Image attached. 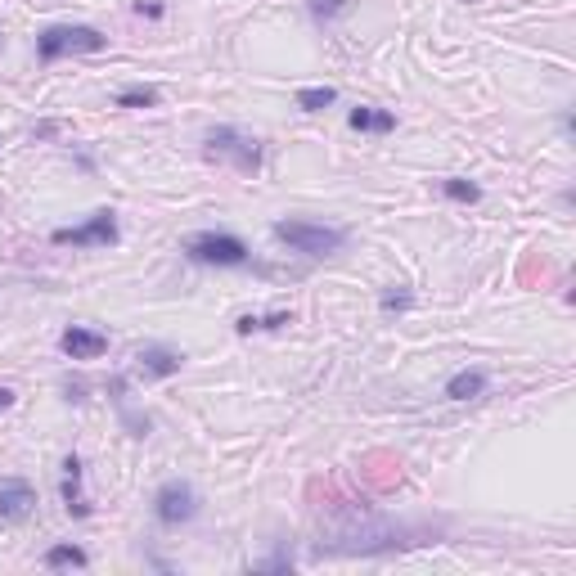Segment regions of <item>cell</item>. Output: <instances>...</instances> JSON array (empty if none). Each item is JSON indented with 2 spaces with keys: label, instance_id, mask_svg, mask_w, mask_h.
Wrapping results in <instances>:
<instances>
[{
  "label": "cell",
  "instance_id": "6da1fadb",
  "mask_svg": "<svg viewBox=\"0 0 576 576\" xmlns=\"http://www.w3.org/2000/svg\"><path fill=\"white\" fill-rule=\"evenodd\" d=\"M419 536H428V531L401 527V522H392V518H351V522H342V527L324 531V540L315 549H320V554H387V549L423 545Z\"/></svg>",
  "mask_w": 576,
  "mask_h": 576
},
{
  "label": "cell",
  "instance_id": "7a4b0ae2",
  "mask_svg": "<svg viewBox=\"0 0 576 576\" xmlns=\"http://www.w3.org/2000/svg\"><path fill=\"white\" fill-rule=\"evenodd\" d=\"M108 45V36L90 23H54L45 32H36V59L59 63L68 54H99Z\"/></svg>",
  "mask_w": 576,
  "mask_h": 576
},
{
  "label": "cell",
  "instance_id": "3957f363",
  "mask_svg": "<svg viewBox=\"0 0 576 576\" xmlns=\"http://www.w3.org/2000/svg\"><path fill=\"white\" fill-rule=\"evenodd\" d=\"M270 234H275L279 243H288L293 252H302V257H329V252H338L342 243H347V230H338V225H320V221H275L270 225Z\"/></svg>",
  "mask_w": 576,
  "mask_h": 576
},
{
  "label": "cell",
  "instance_id": "277c9868",
  "mask_svg": "<svg viewBox=\"0 0 576 576\" xmlns=\"http://www.w3.org/2000/svg\"><path fill=\"white\" fill-rule=\"evenodd\" d=\"M180 252H185L189 261H198V266H248L252 261L248 243L230 230H198L180 243Z\"/></svg>",
  "mask_w": 576,
  "mask_h": 576
},
{
  "label": "cell",
  "instance_id": "5b68a950",
  "mask_svg": "<svg viewBox=\"0 0 576 576\" xmlns=\"http://www.w3.org/2000/svg\"><path fill=\"white\" fill-rule=\"evenodd\" d=\"M207 153L221 162H230V167L239 171H261V140L248 131H239V126H212L207 131Z\"/></svg>",
  "mask_w": 576,
  "mask_h": 576
},
{
  "label": "cell",
  "instance_id": "8992f818",
  "mask_svg": "<svg viewBox=\"0 0 576 576\" xmlns=\"http://www.w3.org/2000/svg\"><path fill=\"white\" fill-rule=\"evenodd\" d=\"M50 243H59V248H113L117 243V212L113 207H99V212H90L81 225L54 230Z\"/></svg>",
  "mask_w": 576,
  "mask_h": 576
},
{
  "label": "cell",
  "instance_id": "52a82bcc",
  "mask_svg": "<svg viewBox=\"0 0 576 576\" xmlns=\"http://www.w3.org/2000/svg\"><path fill=\"white\" fill-rule=\"evenodd\" d=\"M153 518H158V527H185V522H194L198 518V491L189 482H180V477L162 482L158 495H153Z\"/></svg>",
  "mask_w": 576,
  "mask_h": 576
},
{
  "label": "cell",
  "instance_id": "ba28073f",
  "mask_svg": "<svg viewBox=\"0 0 576 576\" xmlns=\"http://www.w3.org/2000/svg\"><path fill=\"white\" fill-rule=\"evenodd\" d=\"M59 351L68 360H99L108 351V333L86 329V324H68V329L59 333Z\"/></svg>",
  "mask_w": 576,
  "mask_h": 576
},
{
  "label": "cell",
  "instance_id": "9c48e42d",
  "mask_svg": "<svg viewBox=\"0 0 576 576\" xmlns=\"http://www.w3.org/2000/svg\"><path fill=\"white\" fill-rule=\"evenodd\" d=\"M36 509V491L23 477H5L0 482V522H23Z\"/></svg>",
  "mask_w": 576,
  "mask_h": 576
},
{
  "label": "cell",
  "instance_id": "30bf717a",
  "mask_svg": "<svg viewBox=\"0 0 576 576\" xmlns=\"http://www.w3.org/2000/svg\"><path fill=\"white\" fill-rule=\"evenodd\" d=\"M135 369H140L144 378H171L185 369V351H171V347H140V356H135Z\"/></svg>",
  "mask_w": 576,
  "mask_h": 576
},
{
  "label": "cell",
  "instance_id": "8fae6325",
  "mask_svg": "<svg viewBox=\"0 0 576 576\" xmlns=\"http://www.w3.org/2000/svg\"><path fill=\"white\" fill-rule=\"evenodd\" d=\"M81 473H86V468H81V459L77 455H68L63 459V509L72 513V518H86L90 513V500H86V491H81Z\"/></svg>",
  "mask_w": 576,
  "mask_h": 576
},
{
  "label": "cell",
  "instance_id": "7c38bea8",
  "mask_svg": "<svg viewBox=\"0 0 576 576\" xmlns=\"http://www.w3.org/2000/svg\"><path fill=\"white\" fill-rule=\"evenodd\" d=\"M482 392H486L482 369H459V374H450V383H446V401H477Z\"/></svg>",
  "mask_w": 576,
  "mask_h": 576
},
{
  "label": "cell",
  "instance_id": "4fadbf2b",
  "mask_svg": "<svg viewBox=\"0 0 576 576\" xmlns=\"http://www.w3.org/2000/svg\"><path fill=\"white\" fill-rule=\"evenodd\" d=\"M347 122L356 126V131H369V135H387V131H396V117L387 113V108H369V104L351 108Z\"/></svg>",
  "mask_w": 576,
  "mask_h": 576
},
{
  "label": "cell",
  "instance_id": "5bb4252c",
  "mask_svg": "<svg viewBox=\"0 0 576 576\" xmlns=\"http://www.w3.org/2000/svg\"><path fill=\"white\" fill-rule=\"evenodd\" d=\"M284 324H293V311H275V315H239V324H234V329H239V333H261V329H284Z\"/></svg>",
  "mask_w": 576,
  "mask_h": 576
},
{
  "label": "cell",
  "instance_id": "9a60e30c",
  "mask_svg": "<svg viewBox=\"0 0 576 576\" xmlns=\"http://www.w3.org/2000/svg\"><path fill=\"white\" fill-rule=\"evenodd\" d=\"M333 99H338V90H333V86H306V90H297V108H302V113H320V108H329Z\"/></svg>",
  "mask_w": 576,
  "mask_h": 576
},
{
  "label": "cell",
  "instance_id": "2e32d148",
  "mask_svg": "<svg viewBox=\"0 0 576 576\" xmlns=\"http://www.w3.org/2000/svg\"><path fill=\"white\" fill-rule=\"evenodd\" d=\"M90 558H86V549L81 545H54V549H45V567H86Z\"/></svg>",
  "mask_w": 576,
  "mask_h": 576
},
{
  "label": "cell",
  "instance_id": "e0dca14e",
  "mask_svg": "<svg viewBox=\"0 0 576 576\" xmlns=\"http://www.w3.org/2000/svg\"><path fill=\"white\" fill-rule=\"evenodd\" d=\"M158 104V90L153 86H126L117 90V108H153Z\"/></svg>",
  "mask_w": 576,
  "mask_h": 576
},
{
  "label": "cell",
  "instance_id": "ac0fdd59",
  "mask_svg": "<svg viewBox=\"0 0 576 576\" xmlns=\"http://www.w3.org/2000/svg\"><path fill=\"white\" fill-rule=\"evenodd\" d=\"M441 194H446V198H455V203H477V198H482V189H477L473 180H459V176H450V180H441Z\"/></svg>",
  "mask_w": 576,
  "mask_h": 576
},
{
  "label": "cell",
  "instance_id": "d6986e66",
  "mask_svg": "<svg viewBox=\"0 0 576 576\" xmlns=\"http://www.w3.org/2000/svg\"><path fill=\"white\" fill-rule=\"evenodd\" d=\"M410 302H414V297H410V288H383V311H410Z\"/></svg>",
  "mask_w": 576,
  "mask_h": 576
},
{
  "label": "cell",
  "instance_id": "ffe728a7",
  "mask_svg": "<svg viewBox=\"0 0 576 576\" xmlns=\"http://www.w3.org/2000/svg\"><path fill=\"white\" fill-rule=\"evenodd\" d=\"M257 567V572H288V567H293V558L288 554H270V558H261V563H252Z\"/></svg>",
  "mask_w": 576,
  "mask_h": 576
},
{
  "label": "cell",
  "instance_id": "44dd1931",
  "mask_svg": "<svg viewBox=\"0 0 576 576\" xmlns=\"http://www.w3.org/2000/svg\"><path fill=\"white\" fill-rule=\"evenodd\" d=\"M342 0H315V14H338Z\"/></svg>",
  "mask_w": 576,
  "mask_h": 576
},
{
  "label": "cell",
  "instance_id": "7402d4cb",
  "mask_svg": "<svg viewBox=\"0 0 576 576\" xmlns=\"http://www.w3.org/2000/svg\"><path fill=\"white\" fill-rule=\"evenodd\" d=\"M135 9H140V14H149V18H162V5H144V0H140Z\"/></svg>",
  "mask_w": 576,
  "mask_h": 576
},
{
  "label": "cell",
  "instance_id": "603a6c76",
  "mask_svg": "<svg viewBox=\"0 0 576 576\" xmlns=\"http://www.w3.org/2000/svg\"><path fill=\"white\" fill-rule=\"evenodd\" d=\"M9 405H14V392H9V387H0V410H9Z\"/></svg>",
  "mask_w": 576,
  "mask_h": 576
}]
</instances>
